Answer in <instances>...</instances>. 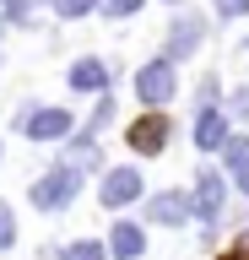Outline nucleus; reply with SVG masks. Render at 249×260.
I'll return each instance as SVG.
<instances>
[{
  "label": "nucleus",
  "instance_id": "1",
  "mask_svg": "<svg viewBox=\"0 0 249 260\" xmlns=\"http://www.w3.org/2000/svg\"><path fill=\"white\" fill-rule=\"evenodd\" d=\"M76 190H82V174H76L70 162H60V168H49L44 179H33V184H27V195H33L38 211H65L70 201H76Z\"/></svg>",
  "mask_w": 249,
  "mask_h": 260
},
{
  "label": "nucleus",
  "instance_id": "2",
  "mask_svg": "<svg viewBox=\"0 0 249 260\" xmlns=\"http://www.w3.org/2000/svg\"><path fill=\"white\" fill-rule=\"evenodd\" d=\"M135 92H141V103H168V98L179 92V76H173V60H147L141 71H135Z\"/></svg>",
  "mask_w": 249,
  "mask_h": 260
},
{
  "label": "nucleus",
  "instance_id": "3",
  "mask_svg": "<svg viewBox=\"0 0 249 260\" xmlns=\"http://www.w3.org/2000/svg\"><path fill=\"white\" fill-rule=\"evenodd\" d=\"M70 130H76V119L65 109H22V136L27 141H60Z\"/></svg>",
  "mask_w": 249,
  "mask_h": 260
},
{
  "label": "nucleus",
  "instance_id": "4",
  "mask_svg": "<svg viewBox=\"0 0 249 260\" xmlns=\"http://www.w3.org/2000/svg\"><path fill=\"white\" fill-rule=\"evenodd\" d=\"M168 130H173V119H168V114H141V119L125 130V141H130V152L152 157V152H163V146H168Z\"/></svg>",
  "mask_w": 249,
  "mask_h": 260
},
{
  "label": "nucleus",
  "instance_id": "5",
  "mask_svg": "<svg viewBox=\"0 0 249 260\" xmlns=\"http://www.w3.org/2000/svg\"><path fill=\"white\" fill-rule=\"evenodd\" d=\"M200 38H206V16L179 11V16H173V27H168V60H184V54H195Z\"/></svg>",
  "mask_w": 249,
  "mask_h": 260
},
{
  "label": "nucleus",
  "instance_id": "6",
  "mask_svg": "<svg viewBox=\"0 0 249 260\" xmlns=\"http://www.w3.org/2000/svg\"><path fill=\"white\" fill-rule=\"evenodd\" d=\"M98 195H103V206H109V211L130 206L135 195H141V174H135V168H109L103 184H98Z\"/></svg>",
  "mask_w": 249,
  "mask_h": 260
},
{
  "label": "nucleus",
  "instance_id": "7",
  "mask_svg": "<svg viewBox=\"0 0 249 260\" xmlns=\"http://www.w3.org/2000/svg\"><path fill=\"white\" fill-rule=\"evenodd\" d=\"M147 217H152V222H163V228H179L184 217H195V201L179 195V190H163V195H152V201H147Z\"/></svg>",
  "mask_w": 249,
  "mask_h": 260
},
{
  "label": "nucleus",
  "instance_id": "8",
  "mask_svg": "<svg viewBox=\"0 0 249 260\" xmlns=\"http://www.w3.org/2000/svg\"><path fill=\"white\" fill-rule=\"evenodd\" d=\"M233 136H228V114L222 109H200V119H195V146L200 152H222Z\"/></svg>",
  "mask_w": 249,
  "mask_h": 260
},
{
  "label": "nucleus",
  "instance_id": "9",
  "mask_svg": "<svg viewBox=\"0 0 249 260\" xmlns=\"http://www.w3.org/2000/svg\"><path fill=\"white\" fill-rule=\"evenodd\" d=\"M190 201H195V217L211 228L217 217H222V174H200V184H195Z\"/></svg>",
  "mask_w": 249,
  "mask_h": 260
},
{
  "label": "nucleus",
  "instance_id": "10",
  "mask_svg": "<svg viewBox=\"0 0 249 260\" xmlns=\"http://www.w3.org/2000/svg\"><path fill=\"white\" fill-rule=\"evenodd\" d=\"M70 87L76 92H109V65L103 60H76L70 65Z\"/></svg>",
  "mask_w": 249,
  "mask_h": 260
},
{
  "label": "nucleus",
  "instance_id": "11",
  "mask_svg": "<svg viewBox=\"0 0 249 260\" xmlns=\"http://www.w3.org/2000/svg\"><path fill=\"white\" fill-rule=\"evenodd\" d=\"M109 249H114L119 260H135L141 249H147V233L135 222H114V233H109Z\"/></svg>",
  "mask_w": 249,
  "mask_h": 260
},
{
  "label": "nucleus",
  "instance_id": "12",
  "mask_svg": "<svg viewBox=\"0 0 249 260\" xmlns=\"http://www.w3.org/2000/svg\"><path fill=\"white\" fill-rule=\"evenodd\" d=\"M103 152H98V136H82V141H70V168L76 174H87V168H98Z\"/></svg>",
  "mask_w": 249,
  "mask_h": 260
},
{
  "label": "nucleus",
  "instance_id": "13",
  "mask_svg": "<svg viewBox=\"0 0 249 260\" xmlns=\"http://www.w3.org/2000/svg\"><path fill=\"white\" fill-rule=\"evenodd\" d=\"M109 119H114V98H98V109H92V119H87L82 136H98V130H109Z\"/></svg>",
  "mask_w": 249,
  "mask_h": 260
},
{
  "label": "nucleus",
  "instance_id": "14",
  "mask_svg": "<svg viewBox=\"0 0 249 260\" xmlns=\"http://www.w3.org/2000/svg\"><path fill=\"white\" fill-rule=\"evenodd\" d=\"M60 16H87V11H103V0H54Z\"/></svg>",
  "mask_w": 249,
  "mask_h": 260
},
{
  "label": "nucleus",
  "instance_id": "15",
  "mask_svg": "<svg viewBox=\"0 0 249 260\" xmlns=\"http://www.w3.org/2000/svg\"><path fill=\"white\" fill-rule=\"evenodd\" d=\"M65 260H103V244L98 239H82V244H70Z\"/></svg>",
  "mask_w": 249,
  "mask_h": 260
},
{
  "label": "nucleus",
  "instance_id": "16",
  "mask_svg": "<svg viewBox=\"0 0 249 260\" xmlns=\"http://www.w3.org/2000/svg\"><path fill=\"white\" fill-rule=\"evenodd\" d=\"M141 6H147V0H103V16H114V22H119V16H135Z\"/></svg>",
  "mask_w": 249,
  "mask_h": 260
},
{
  "label": "nucleus",
  "instance_id": "17",
  "mask_svg": "<svg viewBox=\"0 0 249 260\" xmlns=\"http://www.w3.org/2000/svg\"><path fill=\"white\" fill-rule=\"evenodd\" d=\"M17 244V222H11V206L0 201V249H11Z\"/></svg>",
  "mask_w": 249,
  "mask_h": 260
},
{
  "label": "nucleus",
  "instance_id": "18",
  "mask_svg": "<svg viewBox=\"0 0 249 260\" xmlns=\"http://www.w3.org/2000/svg\"><path fill=\"white\" fill-rule=\"evenodd\" d=\"M217 6V16H244L249 11V0H211Z\"/></svg>",
  "mask_w": 249,
  "mask_h": 260
},
{
  "label": "nucleus",
  "instance_id": "19",
  "mask_svg": "<svg viewBox=\"0 0 249 260\" xmlns=\"http://www.w3.org/2000/svg\"><path fill=\"white\" fill-rule=\"evenodd\" d=\"M222 260H249V233H244V239H238V244H233V249H228V255H222Z\"/></svg>",
  "mask_w": 249,
  "mask_h": 260
},
{
  "label": "nucleus",
  "instance_id": "20",
  "mask_svg": "<svg viewBox=\"0 0 249 260\" xmlns=\"http://www.w3.org/2000/svg\"><path fill=\"white\" fill-rule=\"evenodd\" d=\"M233 114H238V119H249V87H244L238 98H233Z\"/></svg>",
  "mask_w": 249,
  "mask_h": 260
},
{
  "label": "nucleus",
  "instance_id": "21",
  "mask_svg": "<svg viewBox=\"0 0 249 260\" xmlns=\"http://www.w3.org/2000/svg\"><path fill=\"white\" fill-rule=\"evenodd\" d=\"M233 179H238V190H244V195H249V157H244V162H238V168H233Z\"/></svg>",
  "mask_w": 249,
  "mask_h": 260
},
{
  "label": "nucleus",
  "instance_id": "22",
  "mask_svg": "<svg viewBox=\"0 0 249 260\" xmlns=\"http://www.w3.org/2000/svg\"><path fill=\"white\" fill-rule=\"evenodd\" d=\"M244 49H249V38H244Z\"/></svg>",
  "mask_w": 249,
  "mask_h": 260
},
{
  "label": "nucleus",
  "instance_id": "23",
  "mask_svg": "<svg viewBox=\"0 0 249 260\" xmlns=\"http://www.w3.org/2000/svg\"><path fill=\"white\" fill-rule=\"evenodd\" d=\"M6 6H11V0H6Z\"/></svg>",
  "mask_w": 249,
  "mask_h": 260
}]
</instances>
